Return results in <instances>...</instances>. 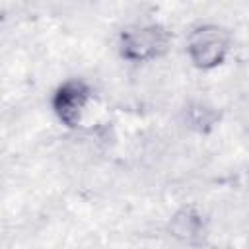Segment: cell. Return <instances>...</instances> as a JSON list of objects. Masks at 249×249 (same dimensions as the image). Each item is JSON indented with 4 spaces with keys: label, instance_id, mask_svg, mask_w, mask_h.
<instances>
[{
    "label": "cell",
    "instance_id": "3957f363",
    "mask_svg": "<svg viewBox=\"0 0 249 249\" xmlns=\"http://www.w3.org/2000/svg\"><path fill=\"white\" fill-rule=\"evenodd\" d=\"M95 91L84 78H68L60 82L51 95V109L66 128H80L93 105Z\"/></svg>",
    "mask_w": 249,
    "mask_h": 249
},
{
    "label": "cell",
    "instance_id": "6da1fadb",
    "mask_svg": "<svg viewBox=\"0 0 249 249\" xmlns=\"http://www.w3.org/2000/svg\"><path fill=\"white\" fill-rule=\"evenodd\" d=\"M171 31L158 21H138L121 29L117 37L119 56L130 64L154 62L167 54L171 47Z\"/></svg>",
    "mask_w": 249,
    "mask_h": 249
},
{
    "label": "cell",
    "instance_id": "277c9868",
    "mask_svg": "<svg viewBox=\"0 0 249 249\" xmlns=\"http://www.w3.org/2000/svg\"><path fill=\"white\" fill-rule=\"evenodd\" d=\"M167 231L183 243H195L206 233V216L195 206H181L171 214Z\"/></svg>",
    "mask_w": 249,
    "mask_h": 249
},
{
    "label": "cell",
    "instance_id": "5b68a950",
    "mask_svg": "<svg viewBox=\"0 0 249 249\" xmlns=\"http://www.w3.org/2000/svg\"><path fill=\"white\" fill-rule=\"evenodd\" d=\"M185 119L191 128L198 132H206L218 123V111L204 101H195L185 109Z\"/></svg>",
    "mask_w": 249,
    "mask_h": 249
},
{
    "label": "cell",
    "instance_id": "7a4b0ae2",
    "mask_svg": "<svg viewBox=\"0 0 249 249\" xmlns=\"http://www.w3.org/2000/svg\"><path fill=\"white\" fill-rule=\"evenodd\" d=\"M233 47L230 29L220 23L204 21L195 25L185 41V54L189 62L202 72L214 70L226 62Z\"/></svg>",
    "mask_w": 249,
    "mask_h": 249
}]
</instances>
